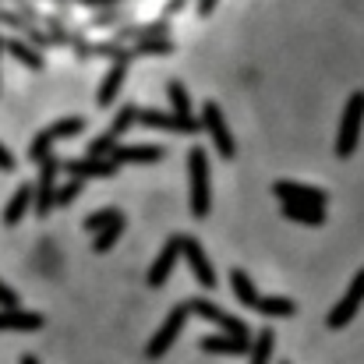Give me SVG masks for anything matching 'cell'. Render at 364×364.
I'll list each match as a JSON object with an SVG mask.
<instances>
[{
    "mask_svg": "<svg viewBox=\"0 0 364 364\" xmlns=\"http://www.w3.org/2000/svg\"><path fill=\"white\" fill-rule=\"evenodd\" d=\"M230 287H234V297L241 301L244 308H251V311H258V315H265V318H287V315H294V301L258 294V287L247 279L244 269H234V272H230Z\"/></svg>",
    "mask_w": 364,
    "mask_h": 364,
    "instance_id": "1",
    "label": "cell"
},
{
    "mask_svg": "<svg viewBox=\"0 0 364 364\" xmlns=\"http://www.w3.org/2000/svg\"><path fill=\"white\" fill-rule=\"evenodd\" d=\"M188 205H191V216H198V220L209 216L213 188H209V152L205 149L188 152Z\"/></svg>",
    "mask_w": 364,
    "mask_h": 364,
    "instance_id": "2",
    "label": "cell"
},
{
    "mask_svg": "<svg viewBox=\"0 0 364 364\" xmlns=\"http://www.w3.org/2000/svg\"><path fill=\"white\" fill-rule=\"evenodd\" d=\"M361 127H364V92H354L343 107V117H340V131H336V156L340 159H350L354 149L361 145Z\"/></svg>",
    "mask_w": 364,
    "mask_h": 364,
    "instance_id": "3",
    "label": "cell"
},
{
    "mask_svg": "<svg viewBox=\"0 0 364 364\" xmlns=\"http://www.w3.org/2000/svg\"><path fill=\"white\" fill-rule=\"evenodd\" d=\"M191 318V301H184V304H177L170 315H166V322L156 329V336L149 340V347H145V354L152 358V361H159L173 343H177V336H181V329H184V322Z\"/></svg>",
    "mask_w": 364,
    "mask_h": 364,
    "instance_id": "4",
    "label": "cell"
},
{
    "mask_svg": "<svg viewBox=\"0 0 364 364\" xmlns=\"http://www.w3.org/2000/svg\"><path fill=\"white\" fill-rule=\"evenodd\" d=\"M361 304H364V269L350 279L347 294L333 304V311L326 315V326H329V329H343V326H350V322H354V315L361 311Z\"/></svg>",
    "mask_w": 364,
    "mask_h": 364,
    "instance_id": "5",
    "label": "cell"
},
{
    "mask_svg": "<svg viewBox=\"0 0 364 364\" xmlns=\"http://www.w3.org/2000/svg\"><path fill=\"white\" fill-rule=\"evenodd\" d=\"M198 124L209 131V138H213L220 159H234L237 145H234V134H230V127H227V117H223V110H220L216 103H205V107H202V121Z\"/></svg>",
    "mask_w": 364,
    "mask_h": 364,
    "instance_id": "6",
    "label": "cell"
},
{
    "mask_svg": "<svg viewBox=\"0 0 364 364\" xmlns=\"http://www.w3.org/2000/svg\"><path fill=\"white\" fill-rule=\"evenodd\" d=\"M82 127H85V121H82V117H64V121L43 127V131L32 138V145H28V156L43 163V159L50 156V145H53V141H60V138H71V134H78Z\"/></svg>",
    "mask_w": 364,
    "mask_h": 364,
    "instance_id": "7",
    "label": "cell"
},
{
    "mask_svg": "<svg viewBox=\"0 0 364 364\" xmlns=\"http://www.w3.org/2000/svg\"><path fill=\"white\" fill-rule=\"evenodd\" d=\"M181 255L188 258V265H191V276L205 287V290H213L220 279H216V269H213V262H209V255H205V247L195 241V237H181Z\"/></svg>",
    "mask_w": 364,
    "mask_h": 364,
    "instance_id": "8",
    "label": "cell"
},
{
    "mask_svg": "<svg viewBox=\"0 0 364 364\" xmlns=\"http://www.w3.org/2000/svg\"><path fill=\"white\" fill-rule=\"evenodd\" d=\"M191 315H198V318H205V322H213V326H220L223 333H230V336H241L247 340V326H244L237 315H230V311H223V308H216L213 301H205V297H198V301H191Z\"/></svg>",
    "mask_w": 364,
    "mask_h": 364,
    "instance_id": "9",
    "label": "cell"
},
{
    "mask_svg": "<svg viewBox=\"0 0 364 364\" xmlns=\"http://www.w3.org/2000/svg\"><path fill=\"white\" fill-rule=\"evenodd\" d=\"M138 124L156 127V131H170V134H195L202 131V124L195 117H177V114H159V110H138Z\"/></svg>",
    "mask_w": 364,
    "mask_h": 364,
    "instance_id": "10",
    "label": "cell"
},
{
    "mask_svg": "<svg viewBox=\"0 0 364 364\" xmlns=\"http://www.w3.org/2000/svg\"><path fill=\"white\" fill-rule=\"evenodd\" d=\"M134 117H138V110H134V107H124L121 114L114 117V124H110V131H103V134H100V138H96V141L89 145V156H92V159H107V156L114 152L117 138H121L124 131H127V127L134 124Z\"/></svg>",
    "mask_w": 364,
    "mask_h": 364,
    "instance_id": "11",
    "label": "cell"
},
{
    "mask_svg": "<svg viewBox=\"0 0 364 364\" xmlns=\"http://www.w3.org/2000/svg\"><path fill=\"white\" fill-rule=\"evenodd\" d=\"M177 258H181V234L170 237V241L163 244V251L156 255V262H152V269H149V287H163V283L170 279Z\"/></svg>",
    "mask_w": 364,
    "mask_h": 364,
    "instance_id": "12",
    "label": "cell"
},
{
    "mask_svg": "<svg viewBox=\"0 0 364 364\" xmlns=\"http://www.w3.org/2000/svg\"><path fill=\"white\" fill-rule=\"evenodd\" d=\"M57 205V163L46 156L43 159V170H39V191H36V213L46 216L50 209Z\"/></svg>",
    "mask_w": 364,
    "mask_h": 364,
    "instance_id": "13",
    "label": "cell"
},
{
    "mask_svg": "<svg viewBox=\"0 0 364 364\" xmlns=\"http://www.w3.org/2000/svg\"><path fill=\"white\" fill-rule=\"evenodd\" d=\"M272 191L283 198V202H304V205H318V209H326V191H318V188H308V184H294V181H279V184H272Z\"/></svg>",
    "mask_w": 364,
    "mask_h": 364,
    "instance_id": "14",
    "label": "cell"
},
{
    "mask_svg": "<svg viewBox=\"0 0 364 364\" xmlns=\"http://www.w3.org/2000/svg\"><path fill=\"white\" fill-rule=\"evenodd\" d=\"M166 152L159 149V145H114V152H110V159L124 166V163H159Z\"/></svg>",
    "mask_w": 364,
    "mask_h": 364,
    "instance_id": "15",
    "label": "cell"
},
{
    "mask_svg": "<svg viewBox=\"0 0 364 364\" xmlns=\"http://www.w3.org/2000/svg\"><path fill=\"white\" fill-rule=\"evenodd\" d=\"M205 354H223V358H237L247 350V340L241 336H230V333H216V336H202V343H198Z\"/></svg>",
    "mask_w": 364,
    "mask_h": 364,
    "instance_id": "16",
    "label": "cell"
},
{
    "mask_svg": "<svg viewBox=\"0 0 364 364\" xmlns=\"http://www.w3.org/2000/svg\"><path fill=\"white\" fill-rule=\"evenodd\" d=\"M68 173L71 177H114L117 173V163L114 159H75V163H68Z\"/></svg>",
    "mask_w": 364,
    "mask_h": 364,
    "instance_id": "17",
    "label": "cell"
},
{
    "mask_svg": "<svg viewBox=\"0 0 364 364\" xmlns=\"http://www.w3.org/2000/svg\"><path fill=\"white\" fill-rule=\"evenodd\" d=\"M283 216L294 220V223H308V227H322L326 223V209L304 205V202H283Z\"/></svg>",
    "mask_w": 364,
    "mask_h": 364,
    "instance_id": "18",
    "label": "cell"
},
{
    "mask_svg": "<svg viewBox=\"0 0 364 364\" xmlns=\"http://www.w3.org/2000/svg\"><path fill=\"white\" fill-rule=\"evenodd\" d=\"M0 329H25V333H36V329H43V315L7 308V311H0Z\"/></svg>",
    "mask_w": 364,
    "mask_h": 364,
    "instance_id": "19",
    "label": "cell"
},
{
    "mask_svg": "<svg viewBox=\"0 0 364 364\" xmlns=\"http://www.w3.org/2000/svg\"><path fill=\"white\" fill-rule=\"evenodd\" d=\"M124 78H127V64L121 60V64H114V68H110V75L103 78V85H100V92H96V103H100V107H110V103L117 100Z\"/></svg>",
    "mask_w": 364,
    "mask_h": 364,
    "instance_id": "20",
    "label": "cell"
},
{
    "mask_svg": "<svg viewBox=\"0 0 364 364\" xmlns=\"http://www.w3.org/2000/svg\"><path fill=\"white\" fill-rule=\"evenodd\" d=\"M272 350H276V336H272V329H265V333H258L255 347L247 350V354H251L247 364H269L272 361Z\"/></svg>",
    "mask_w": 364,
    "mask_h": 364,
    "instance_id": "21",
    "label": "cell"
},
{
    "mask_svg": "<svg viewBox=\"0 0 364 364\" xmlns=\"http://www.w3.org/2000/svg\"><path fill=\"white\" fill-rule=\"evenodd\" d=\"M166 96H170V107H173L177 117H191V96H188V89L181 82H170L166 85Z\"/></svg>",
    "mask_w": 364,
    "mask_h": 364,
    "instance_id": "22",
    "label": "cell"
},
{
    "mask_svg": "<svg viewBox=\"0 0 364 364\" xmlns=\"http://www.w3.org/2000/svg\"><path fill=\"white\" fill-rule=\"evenodd\" d=\"M28 202H32V188H21V191H14V198L7 202V213H4V220H7V223H18V220L25 216Z\"/></svg>",
    "mask_w": 364,
    "mask_h": 364,
    "instance_id": "23",
    "label": "cell"
},
{
    "mask_svg": "<svg viewBox=\"0 0 364 364\" xmlns=\"http://www.w3.org/2000/svg\"><path fill=\"white\" fill-rule=\"evenodd\" d=\"M121 234H124V216H117V220H114L110 227H103V230L96 234L92 247H96V251H110V247L117 244V237H121Z\"/></svg>",
    "mask_w": 364,
    "mask_h": 364,
    "instance_id": "24",
    "label": "cell"
},
{
    "mask_svg": "<svg viewBox=\"0 0 364 364\" xmlns=\"http://www.w3.org/2000/svg\"><path fill=\"white\" fill-rule=\"evenodd\" d=\"M117 216H121L117 209H100V213H92V216L85 220V230H89V234H100V230H103V227H110Z\"/></svg>",
    "mask_w": 364,
    "mask_h": 364,
    "instance_id": "25",
    "label": "cell"
},
{
    "mask_svg": "<svg viewBox=\"0 0 364 364\" xmlns=\"http://www.w3.org/2000/svg\"><path fill=\"white\" fill-rule=\"evenodd\" d=\"M82 188H85V184H82V181H78V177H75V181H71V184H64V188H60V191H57V205H68V202H75V198H78V195H82Z\"/></svg>",
    "mask_w": 364,
    "mask_h": 364,
    "instance_id": "26",
    "label": "cell"
},
{
    "mask_svg": "<svg viewBox=\"0 0 364 364\" xmlns=\"http://www.w3.org/2000/svg\"><path fill=\"white\" fill-rule=\"evenodd\" d=\"M11 50H14V57H18V60H25V64H28V68H39V64H43V60H39V57H36V53H32V50H25V46H21V43H14V46H11Z\"/></svg>",
    "mask_w": 364,
    "mask_h": 364,
    "instance_id": "27",
    "label": "cell"
},
{
    "mask_svg": "<svg viewBox=\"0 0 364 364\" xmlns=\"http://www.w3.org/2000/svg\"><path fill=\"white\" fill-rule=\"evenodd\" d=\"M0 304H4V308H18V297H14V290H11V287H4V283H0Z\"/></svg>",
    "mask_w": 364,
    "mask_h": 364,
    "instance_id": "28",
    "label": "cell"
},
{
    "mask_svg": "<svg viewBox=\"0 0 364 364\" xmlns=\"http://www.w3.org/2000/svg\"><path fill=\"white\" fill-rule=\"evenodd\" d=\"M11 166H14V159H11V156H7V149L0 145V170H11Z\"/></svg>",
    "mask_w": 364,
    "mask_h": 364,
    "instance_id": "29",
    "label": "cell"
},
{
    "mask_svg": "<svg viewBox=\"0 0 364 364\" xmlns=\"http://www.w3.org/2000/svg\"><path fill=\"white\" fill-rule=\"evenodd\" d=\"M213 7H216V0H202V4H198V11H202V14H209Z\"/></svg>",
    "mask_w": 364,
    "mask_h": 364,
    "instance_id": "30",
    "label": "cell"
}]
</instances>
